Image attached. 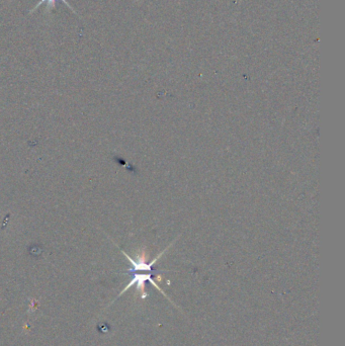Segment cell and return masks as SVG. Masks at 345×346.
I'll list each match as a JSON object with an SVG mask.
<instances>
[{
	"instance_id": "obj_1",
	"label": "cell",
	"mask_w": 345,
	"mask_h": 346,
	"mask_svg": "<svg viewBox=\"0 0 345 346\" xmlns=\"http://www.w3.org/2000/svg\"><path fill=\"white\" fill-rule=\"evenodd\" d=\"M165 251V250H164ZM164 251L162 253L159 254V256H157L154 260H152L151 262L147 263L146 261V256L144 254V252L142 254H140L138 256L137 260H134L133 258H131L125 251H123L124 255L130 260L131 264H132V268L129 269V273H132V280L131 282L128 284V286L124 289V291H122V293L120 294L123 295L125 292H127V290H129L131 287L136 285V288L138 290V292L141 293V298L145 299L148 295L145 292V284L147 282H149L150 284H152L157 290H159V292H161L164 296H166L163 291L160 289V287L153 281V276L158 272L157 270L153 269V265L155 264V262L158 260V258L161 257V255L164 253Z\"/></svg>"
},
{
	"instance_id": "obj_2",
	"label": "cell",
	"mask_w": 345,
	"mask_h": 346,
	"mask_svg": "<svg viewBox=\"0 0 345 346\" xmlns=\"http://www.w3.org/2000/svg\"><path fill=\"white\" fill-rule=\"evenodd\" d=\"M56 1H58V0H41V1L38 3V5L36 6V8H38V7H39V6H40L42 3H44V2H48V4H49V5H52V6H53V5L55 4V2H56ZM61 1H63L65 4H67V6H68V7H70V8H71L70 4H69V3L67 2V0H61Z\"/></svg>"
}]
</instances>
